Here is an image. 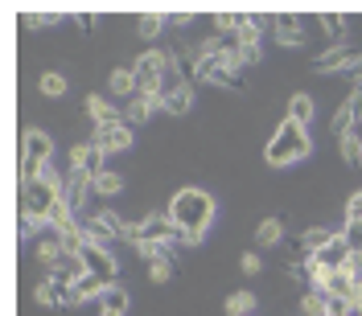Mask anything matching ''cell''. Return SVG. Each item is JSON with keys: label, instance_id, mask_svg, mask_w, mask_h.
Returning a JSON list of instances; mask_svg holds the SVG:
<instances>
[{"label": "cell", "instance_id": "15", "mask_svg": "<svg viewBox=\"0 0 362 316\" xmlns=\"http://www.w3.org/2000/svg\"><path fill=\"white\" fill-rule=\"evenodd\" d=\"M87 115L95 128H107V123H124V107H115L112 99L103 95H87Z\"/></svg>", "mask_w": 362, "mask_h": 316}, {"label": "cell", "instance_id": "7", "mask_svg": "<svg viewBox=\"0 0 362 316\" xmlns=\"http://www.w3.org/2000/svg\"><path fill=\"white\" fill-rule=\"evenodd\" d=\"M58 198H62V189H54V185H45V181H21V209H29V214H37V218H45L54 205H58Z\"/></svg>", "mask_w": 362, "mask_h": 316}, {"label": "cell", "instance_id": "1", "mask_svg": "<svg viewBox=\"0 0 362 316\" xmlns=\"http://www.w3.org/2000/svg\"><path fill=\"white\" fill-rule=\"evenodd\" d=\"M169 218H173V226H177L181 243H198L206 230H210V222H214V198L206 193V189H177L173 193V202H169Z\"/></svg>", "mask_w": 362, "mask_h": 316}, {"label": "cell", "instance_id": "14", "mask_svg": "<svg viewBox=\"0 0 362 316\" xmlns=\"http://www.w3.org/2000/svg\"><path fill=\"white\" fill-rule=\"evenodd\" d=\"M153 111H160L157 95H132V99L124 103V123H128V128H140V123L153 119Z\"/></svg>", "mask_w": 362, "mask_h": 316}, {"label": "cell", "instance_id": "9", "mask_svg": "<svg viewBox=\"0 0 362 316\" xmlns=\"http://www.w3.org/2000/svg\"><path fill=\"white\" fill-rule=\"evenodd\" d=\"M90 144H95V148H103L107 157H112V152H132V128H128V123L95 128V132H90Z\"/></svg>", "mask_w": 362, "mask_h": 316}, {"label": "cell", "instance_id": "23", "mask_svg": "<svg viewBox=\"0 0 362 316\" xmlns=\"http://www.w3.org/2000/svg\"><path fill=\"white\" fill-rule=\"evenodd\" d=\"M115 193H124V173L103 169V173L95 177V198H115Z\"/></svg>", "mask_w": 362, "mask_h": 316}, {"label": "cell", "instance_id": "16", "mask_svg": "<svg viewBox=\"0 0 362 316\" xmlns=\"http://www.w3.org/2000/svg\"><path fill=\"white\" fill-rule=\"evenodd\" d=\"M107 288H112V284H103V279H95V275H83V279L66 292V308H78V304H87V300H99Z\"/></svg>", "mask_w": 362, "mask_h": 316}, {"label": "cell", "instance_id": "40", "mask_svg": "<svg viewBox=\"0 0 362 316\" xmlns=\"http://www.w3.org/2000/svg\"><path fill=\"white\" fill-rule=\"evenodd\" d=\"M346 74H350V78H358V83H362V54L354 58V62H350V66H346Z\"/></svg>", "mask_w": 362, "mask_h": 316}, {"label": "cell", "instance_id": "12", "mask_svg": "<svg viewBox=\"0 0 362 316\" xmlns=\"http://www.w3.org/2000/svg\"><path fill=\"white\" fill-rule=\"evenodd\" d=\"M358 123H362V87H354L346 95V103L338 107V115H334V132L338 135L358 132Z\"/></svg>", "mask_w": 362, "mask_h": 316}, {"label": "cell", "instance_id": "29", "mask_svg": "<svg viewBox=\"0 0 362 316\" xmlns=\"http://www.w3.org/2000/svg\"><path fill=\"white\" fill-rule=\"evenodd\" d=\"M128 304H132V296L124 292L119 284H112L107 292L99 296V308H103V312H128Z\"/></svg>", "mask_w": 362, "mask_h": 316}, {"label": "cell", "instance_id": "4", "mask_svg": "<svg viewBox=\"0 0 362 316\" xmlns=\"http://www.w3.org/2000/svg\"><path fill=\"white\" fill-rule=\"evenodd\" d=\"M160 107H165V115H189V107H194V87L185 83V74L177 70V62L165 70V83H160Z\"/></svg>", "mask_w": 362, "mask_h": 316}, {"label": "cell", "instance_id": "21", "mask_svg": "<svg viewBox=\"0 0 362 316\" xmlns=\"http://www.w3.org/2000/svg\"><path fill=\"white\" fill-rule=\"evenodd\" d=\"M313 111H317L313 95H305V90H300V95H293V99H288V119H293V123H300V128H309V123H313Z\"/></svg>", "mask_w": 362, "mask_h": 316}, {"label": "cell", "instance_id": "6", "mask_svg": "<svg viewBox=\"0 0 362 316\" xmlns=\"http://www.w3.org/2000/svg\"><path fill=\"white\" fill-rule=\"evenodd\" d=\"M132 243H181L177 226L169 214H144V218H136L132 222Z\"/></svg>", "mask_w": 362, "mask_h": 316}, {"label": "cell", "instance_id": "2", "mask_svg": "<svg viewBox=\"0 0 362 316\" xmlns=\"http://www.w3.org/2000/svg\"><path fill=\"white\" fill-rule=\"evenodd\" d=\"M309 148H313V140H309V128H300L293 119H284L268 140V164L272 169H284V164H296V160L309 157Z\"/></svg>", "mask_w": 362, "mask_h": 316}, {"label": "cell", "instance_id": "38", "mask_svg": "<svg viewBox=\"0 0 362 316\" xmlns=\"http://www.w3.org/2000/svg\"><path fill=\"white\" fill-rule=\"evenodd\" d=\"M189 21H194V13H173V17H169V25H173V29H185Z\"/></svg>", "mask_w": 362, "mask_h": 316}, {"label": "cell", "instance_id": "35", "mask_svg": "<svg viewBox=\"0 0 362 316\" xmlns=\"http://www.w3.org/2000/svg\"><path fill=\"white\" fill-rule=\"evenodd\" d=\"M58 21H62L58 13H25L21 29H45V25H58Z\"/></svg>", "mask_w": 362, "mask_h": 316}, {"label": "cell", "instance_id": "30", "mask_svg": "<svg viewBox=\"0 0 362 316\" xmlns=\"http://www.w3.org/2000/svg\"><path fill=\"white\" fill-rule=\"evenodd\" d=\"M37 87H42V95H49V99H62V95L70 90V83H66V74H62V70H45Z\"/></svg>", "mask_w": 362, "mask_h": 316}, {"label": "cell", "instance_id": "5", "mask_svg": "<svg viewBox=\"0 0 362 316\" xmlns=\"http://www.w3.org/2000/svg\"><path fill=\"white\" fill-rule=\"evenodd\" d=\"M49 160H54V140L45 132H37V128L25 132L21 135V181H33Z\"/></svg>", "mask_w": 362, "mask_h": 316}, {"label": "cell", "instance_id": "11", "mask_svg": "<svg viewBox=\"0 0 362 316\" xmlns=\"http://www.w3.org/2000/svg\"><path fill=\"white\" fill-rule=\"evenodd\" d=\"M103 160H107V152L95 148L90 140H78V144L70 148V169H78V173H87V177H99V173L107 169Z\"/></svg>", "mask_w": 362, "mask_h": 316}, {"label": "cell", "instance_id": "28", "mask_svg": "<svg viewBox=\"0 0 362 316\" xmlns=\"http://www.w3.org/2000/svg\"><path fill=\"white\" fill-rule=\"evenodd\" d=\"M280 238H284V222L280 218H264V222L255 226V243L259 247H276Z\"/></svg>", "mask_w": 362, "mask_h": 316}, {"label": "cell", "instance_id": "33", "mask_svg": "<svg viewBox=\"0 0 362 316\" xmlns=\"http://www.w3.org/2000/svg\"><path fill=\"white\" fill-rule=\"evenodd\" d=\"M341 238H346V247L354 250V255H362V222L346 218V226H341Z\"/></svg>", "mask_w": 362, "mask_h": 316}, {"label": "cell", "instance_id": "34", "mask_svg": "<svg viewBox=\"0 0 362 316\" xmlns=\"http://www.w3.org/2000/svg\"><path fill=\"white\" fill-rule=\"evenodd\" d=\"M173 259H157V263H148V279H153V284H169V279H173Z\"/></svg>", "mask_w": 362, "mask_h": 316}, {"label": "cell", "instance_id": "24", "mask_svg": "<svg viewBox=\"0 0 362 316\" xmlns=\"http://www.w3.org/2000/svg\"><path fill=\"white\" fill-rule=\"evenodd\" d=\"M334 238H338V230H325V226H313V230H305V234H300L296 243H300V247H305V250H309V255H313V250L329 247Z\"/></svg>", "mask_w": 362, "mask_h": 316}, {"label": "cell", "instance_id": "17", "mask_svg": "<svg viewBox=\"0 0 362 316\" xmlns=\"http://www.w3.org/2000/svg\"><path fill=\"white\" fill-rule=\"evenodd\" d=\"M354 58H358V54H354L350 45H329L325 54H317L313 58V70H346Z\"/></svg>", "mask_w": 362, "mask_h": 316}, {"label": "cell", "instance_id": "20", "mask_svg": "<svg viewBox=\"0 0 362 316\" xmlns=\"http://www.w3.org/2000/svg\"><path fill=\"white\" fill-rule=\"evenodd\" d=\"M107 90H112L115 99H124V103H128V99L136 95V74L128 66L112 70V74H107Z\"/></svg>", "mask_w": 362, "mask_h": 316}, {"label": "cell", "instance_id": "19", "mask_svg": "<svg viewBox=\"0 0 362 316\" xmlns=\"http://www.w3.org/2000/svg\"><path fill=\"white\" fill-rule=\"evenodd\" d=\"M66 259V247H62V238L58 234H45L42 243H37V263H42L45 271H54L58 263Z\"/></svg>", "mask_w": 362, "mask_h": 316}, {"label": "cell", "instance_id": "39", "mask_svg": "<svg viewBox=\"0 0 362 316\" xmlns=\"http://www.w3.org/2000/svg\"><path fill=\"white\" fill-rule=\"evenodd\" d=\"M74 25H78L83 33H90V29H95V17H90V13H78V17H74Z\"/></svg>", "mask_w": 362, "mask_h": 316}, {"label": "cell", "instance_id": "18", "mask_svg": "<svg viewBox=\"0 0 362 316\" xmlns=\"http://www.w3.org/2000/svg\"><path fill=\"white\" fill-rule=\"evenodd\" d=\"M264 29H268V21H264L259 13H243V17H239V29H235V42L239 45H259Z\"/></svg>", "mask_w": 362, "mask_h": 316}, {"label": "cell", "instance_id": "25", "mask_svg": "<svg viewBox=\"0 0 362 316\" xmlns=\"http://www.w3.org/2000/svg\"><path fill=\"white\" fill-rule=\"evenodd\" d=\"M300 312L305 316H329V296L321 292V288H309V292L300 296Z\"/></svg>", "mask_w": 362, "mask_h": 316}, {"label": "cell", "instance_id": "10", "mask_svg": "<svg viewBox=\"0 0 362 316\" xmlns=\"http://www.w3.org/2000/svg\"><path fill=\"white\" fill-rule=\"evenodd\" d=\"M95 198V177L87 173H78V169H70L66 173V185H62V202L74 209V214H83V205Z\"/></svg>", "mask_w": 362, "mask_h": 316}, {"label": "cell", "instance_id": "26", "mask_svg": "<svg viewBox=\"0 0 362 316\" xmlns=\"http://www.w3.org/2000/svg\"><path fill=\"white\" fill-rule=\"evenodd\" d=\"M255 292H230L226 296V316H255Z\"/></svg>", "mask_w": 362, "mask_h": 316}, {"label": "cell", "instance_id": "31", "mask_svg": "<svg viewBox=\"0 0 362 316\" xmlns=\"http://www.w3.org/2000/svg\"><path fill=\"white\" fill-rule=\"evenodd\" d=\"M338 144H341V160H346V164H362V132L338 135Z\"/></svg>", "mask_w": 362, "mask_h": 316}, {"label": "cell", "instance_id": "32", "mask_svg": "<svg viewBox=\"0 0 362 316\" xmlns=\"http://www.w3.org/2000/svg\"><path fill=\"white\" fill-rule=\"evenodd\" d=\"M321 29H325V37H334V45H346V33H350L346 17H338V13H325V17H321Z\"/></svg>", "mask_w": 362, "mask_h": 316}, {"label": "cell", "instance_id": "8", "mask_svg": "<svg viewBox=\"0 0 362 316\" xmlns=\"http://www.w3.org/2000/svg\"><path fill=\"white\" fill-rule=\"evenodd\" d=\"M83 263H87V275L103 279V284H115V275H119L115 255L107 247H99V243H87V247H83Z\"/></svg>", "mask_w": 362, "mask_h": 316}, {"label": "cell", "instance_id": "41", "mask_svg": "<svg viewBox=\"0 0 362 316\" xmlns=\"http://www.w3.org/2000/svg\"><path fill=\"white\" fill-rule=\"evenodd\" d=\"M99 316H124V312H103V308H99Z\"/></svg>", "mask_w": 362, "mask_h": 316}, {"label": "cell", "instance_id": "37", "mask_svg": "<svg viewBox=\"0 0 362 316\" xmlns=\"http://www.w3.org/2000/svg\"><path fill=\"white\" fill-rule=\"evenodd\" d=\"M346 218L362 222V193H354V198H350V205H346Z\"/></svg>", "mask_w": 362, "mask_h": 316}, {"label": "cell", "instance_id": "27", "mask_svg": "<svg viewBox=\"0 0 362 316\" xmlns=\"http://www.w3.org/2000/svg\"><path fill=\"white\" fill-rule=\"evenodd\" d=\"M165 25H169V17H157V13H144V17L136 21V37H144V42H157L160 33H165Z\"/></svg>", "mask_w": 362, "mask_h": 316}, {"label": "cell", "instance_id": "22", "mask_svg": "<svg viewBox=\"0 0 362 316\" xmlns=\"http://www.w3.org/2000/svg\"><path fill=\"white\" fill-rule=\"evenodd\" d=\"M33 300H37L42 308H66V288H58L54 279H42V284L33 288Z\"/></svg>", "mask_w": 362, "mask_h": 316}, {"label": "cell", "instance_id": "13", "mask_svg": "<svg viewBox=\"0 0 362 316\" xmlns=\"http://www.w3.org/2000/svg\"><path fill=\"white\" fill-rule=\"evenodd\" d=\"M272 33H276V42L284 45V49H296V45L305 42V21L293 17V13H280V17H272Z\"/></svg>", "mask_w": 362, "mask_h": 316}, {"label": "cell", "instance_id": "3", "mask_svg": "<svg viewBox=\"0 0 362 316\" xmlns=\"http://www.w3.org/2000/svg\"><path fill=\"white\" fill-rule=\"evenodd\" d=\"M83 234H87V243L107 247L115 238H132V222H124L115 209H99V214H87L83 218Z\"/></svg>", "mask_w": 362, "mask_h": 316}, {"label": "cell", "instance_id": "36", "mask_svg": "<svg viewBox=\"0 0 362 316\" xmlns=\"http://www.w3.org/2000/svg\"><path fill=\"white\" fill-rule=\"evenodd\" d=\"M239 267H243V275H259V271H264V259H259L255 250H247V255L239 259Z\"/></svg>", "mask_w": 362, "mask_h": 316}]
</instances>
